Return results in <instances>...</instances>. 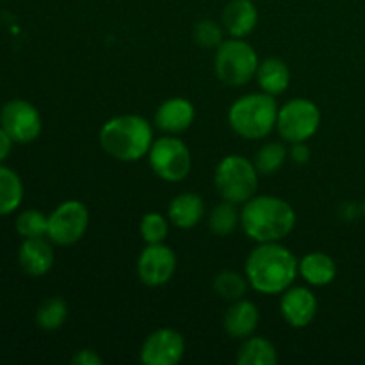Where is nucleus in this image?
<instances>
[{
  "label": "nucleus",
  "instance_id": "23",
  "mask_svg": "<svg viewBox=\"0 0 365 365\" xmlns=\"http://www.w3.org/2000/svg\"><path fill=\"white\" fill-rule=\"evenodd\" d=\"M68 314H70V309H68L66 299H63L61 296H52L38 307L34 321L41 330L56 331L66 323Z\"/></svg>",
  "mask_w": 365,
  "mask_h": 365
},
{
  "label": "nucleus",
  "instance_id": "33",
  "mask_svg": "<svg viewBox=\"0 0 365 365\" xmlns=\"http://www.w3.org/2000/svg\"><path fill=\"white\" fill-rule=\"evenodd\" d=\"M362 212H364V216H365V200H364V205H362Z\"/></svg>",
  "mask_w": 365,
  "mask_h": 365
},
{
  "label": "nucleus",
  "instance_id": "7",
  "mask_svg": "<svg viewBox=\"0 0 365 365\" xmlns=\"http://www.w3.org/2000/svg\"><path fill=\"white\" fill-rule=\"evenodd\" d=\"M321 125V110L309 98H292L278 109L277 130L287 143H307Z\"/></svg>",
  "mask_w": 365,
  "mask_h": 365
},
{
  "label": "nucleus",
  "instance_id": "5",
  "mask_svg": "<svg viewBox=\"0 0 365 365\" xmlns=\"http://www.w3.org/2000/svg\"><path fill=\"white\" fill-rule=\"evenodd\" d=\"M214 185L221 198L242 205L253 198L259 189V171L255 163L242 155L223 157L214 171Z\"/></svg>",
  "mask_w": 365,
  "mask_h": 365
},
{
  "label": "nucleus",
  "instance_id": "10",
  "mask_svg": "<svg viewBox=\"0 0 365 365\" xmlns=\"http://www.w3.org/2000/svg\"><path fill=\"white\" fill-rule=\"evenodd\" d=\"M0 127L16 145H29L41 135L43 118L34 103L24 98H13L0 109Z\"/></svg>",
  "mask_w": 365,
  "mask_h": 365
},
{
  "label": "nucleus",
  "instance_id": "2",
  "mask_svg": "<svg viewBox=\"0 0 365 365\" xmlns=\"http://www.w3.org/2000/svg\"><path fill=\"white\" fill-rule=\"evenodd\" d=\"M296 227V210L284 198L255 195L242 203L241 228L255 242H280Z\"/></svg>",
  "mask_w": 365,
  "mask_h": 365
},
{
  "label": "nucleus",
  "instance_id": "3",
  "mask_svg": "<svg viewBox=\"0 0 365 365\" xmlns=\"http://www.w3.org/2000/svg\"><path fill=\"white\" fill-rule=\"evenodd\" d=\"M103 152L121 163H135L148 155L153 141V125L138 114H121L107 120L98 132Z\"/></svg>",
  "mask_w": 365,
  "mask_h": 365
},
{
  "label": "nucleus",
  "instance_id": "30",
  "mask_svg": "<svg viewBox=\"0 0 365 365\" xmlns=\"http://www.w3.org/2000/svg\"><path fill=\"white\" fill-rule=\"evenodd\" d=\"M71 364L73 365H102L103 359L95 351V349H81L71 356Z\"/></svg>",
  "mask_w": 365,
  "mask_h": 365
},
{
  "label": "nucleus",
  "instance_id": "16",
  "mask_svg": "<svg viewBox=\"0 0 365 365\" xmlns=\"http://www.w3.org/2000/svg\"><path fill=\"white\" fill-rule=\"evenodd\" d=\"M260 323V312L257 305L250 299L242 298L232 302L223 316V328L232 339L245 341L250 335L255 334Z\"/></svg>",
  "mask_w": 365,
  "mask_h": 365
},
{
  "label": "nucleus",
  "instance_id": "18",
  "mask_svg": "<svg viewBox=\"0 0 365 365\" xmlns=\"http://www.w3.org/2000/svg\"><path fill=\"white\" fill-rule=\"evenodd\" d=\"M205 214V202L196 192H180L168 205V217L173 227L180 230H191Z\"/></svg>",
  "mask_w": 365,
  "mask_h": 365
},
{
  "label": "nucleus",
  "instance_id": "24",
  "mask_svg": "<svg viewBox=\"0 0 365 365\" xmlns=\"http://www.w3.org/2000/svg\"><path fill=\"white\" fill-rule=\"evenodd\" d=\"M241 227V210L237 209V203H232L223 200L212 209L209 216V228L217 237H227L234 234Z\"/></svg>",
  "mask_w": 365,
  "mask_h": 365
},
{
  "label": "nucleus",
  "instance_id": "19",
  "mask_svg": "<svg viewBox=\"0 0 365 365\" xmlns=\"http://www.w3.org/2000/svg\"><path fill=\"white\" fill-rule=\"evenodd\" d=\"M299 277L312 287H327L337 277V264L323 252H310L299 259Z\"/></svg>",
  "mask_w": 365,
  "mask_h": 365
},
{
  "label": "nucleus",
  "instance_id": "20",
  "mask_svg": "<svg viewBox=\"0 0 365 365\" xmlns=\"http://www.w3.org/2000/svg\"><path fill=\"white\" fill-rule=\"evenodd\" d=\"M255 78L264 93L277 96L287 91L289 84H291V70L285 61L278 59V57H269L259 64Z\"/></svg>",
  "mask_w": 365,
  "mask_h": 365
},
{
  "label": "nucleus",
  "instance_id": "21",
  "mask_svg": "<svg viewBox=\"0 0 365 365\" xmlns=\"http://www.w3.org/2000/svg\"><path fill=\"white\" fill-rule=\"evenodd\" d=\"M235 362L239 365H277V348L266 337L250 335L241 342L235 355Z\"/></svg>",
  "mask_w": 365,
  "mask_h": 365
},
{
  "label": "nucleus",
  "instance_id": "17",
  "mask_svg": "<svg viewBox=\"0 0 365 365\" xmlns=\"http://www.w3.org/2000/svg\"><path fill=\"white\" fill-rule=\"evenodd\" d=\"M259 24V11L252 0H232L221 13V25L232 38H246Z\"/></svg>",
  "mask_w": 365,
  "mask_h": 365
},
{
  "label": "nucleus",
  "instance_id": "1",
  "mask_svg": "<svg viewBox=\"0 0 365 365\" xmlns=\"http://www.w3.org/2000/svg\"><path fill=\"white\" fill-rule=\"evenodd\" d=\"M299 260L280 242H260L250 252L245 274L250 287L260 294H282L299 274Z\"/></svg>",
  "mask_w": 365,
  "mask_h": 365
},
{
  "label": "nucleus",
  "instance_id": "32",
  "mask_svg": "<svg viewBox=\"0 0 365 365\" xmlns=\"http://www.w3.org/2000/svg\"><path fill=\"white\" fill-rule=\"evenodd\" d=\"M14 145H16V143H14L13 139H11V135L0 127V164L6 163L7 157H9L11 152H13Z\"/></svg>",
  "mask_w": 365,
  "mask_h": 365
},
{
  "label": "nucleus",
  "instance_id": "12",
  "mask_svg": "<svg viewBox=\"0 0 365 365\" xmlns=\"http://www.w3.org/2000/svg\"><path fill=\"white\" fill-rule=\"evenodd\" d=\"M184 353V335L173 328H159L145 339L139 359L145 365H177Z\"/></svg>",
  "mask_w": 365,
  "mask_h": 365
},
{
  "label": "nucleus",
  "instance_id": "25",
  "mask_svg": "<svg viewBox=\"0 0 365 365\" xmlns=\"http://www.w3.org/2000/svg\"><path fill=\"white\" fill-rule=\"evenodd\" d=\"M250 282L246 274H239L235 271H221L212 280V289L225 302H237L248 292Z\"/></svg>",
  "mask_w": 365,
  "mask_h": 365
},
{
  "label": "nucleus",
  "instance_id": "22",
  "mask_svg": "<svg viewBox=\"0 0 365 365\" xmlns=\"http://www.w3.org/2000/svg\"><path fill=\"white\" fill-rule=\"evenodd\" d=\"M25 187L20 175L0 164V217L11 216L24 203Z\"/></svg>",
  "mask_w": 365,
  "mask_h": 365
},
{
  "label": "nucleus",
  "instance_id": "14",
  "mask_svg": "<svg viewBox=\"0 0 365 365\" xmlns=\"http://www.w3.org/2000/svg\"><path fill=\"white\" fill-rule=\"evenodd\" d=\"M196 109L192 102L184 96H173L168 98L157 107L153 125L166 134L177 135L187 130L195 123Z\"/></svg>",
  "mask_w": 365,
  "mask_h": 365
},
{
  "label": "nucleus",
  "instance_id": "13",
  "mask_svg": "<svg viewBox=\"0 0 365 365\" xmlns=\"http://www.w3.org/2000/svg\"><path fill=\"white\" fill-rule=\"evenodd\" d=\"M280 312L285 323L292 328H307L317 314V298L309 287L291 285L282 292Z\"/></svg>",
  "mask_w": 365,
  "mask_h": 365
},
{
  "label": "nucleus",
  "instance_id": "26",
  "mask_svg": "<svg viewBox=\"0 0 365 365\" xmlns=\"http://www.w3.org/2000/svg\"><path fill=\"white\" fill-rule=\"evenodd\" d=\"M14 230L21 239L46 237L48 216L38 209H24L14 220Z\"/></svg>",
  "mask_w": 365,
  "mask_h": 365
},
{
  "label": "nucleus",
  "instance_id": "8",
  "mask_svg": "<svg viewBox=\"0 0 365 365\" xmlns=\"http://www.w3.org/2000/svg\"><path fill=\"white\" fill-rule=\"evenodd\" d=\"M148 163L153 173L166 182H180L191 171L192 157L182 139L168 134L153 141L148 152Z\"/></svg>",
  "mask_w": 365,
  "mask_h": 365
},
{
  "label": "nucleus",
  "instance_id": "31",
  "mask_svg": "<svg viewBox=\"0 0 365 365\" xmlns=\"http://www.w3.org/2000/svg\"><path fill=\"white\" fill-rule=\"evenodd\" d=\"M289 159L294 164H307L310 160V148L307 143H292L291 150H289Z\"/></svg>",
  "mask_w": 365,
  "mask_h": 365
},
{
  "label": "nucleus",
  "instance_id": "29",
  "mask_svg": "<svg viewBox=\"0 0 365 365\" xmlns=\"http://www.w3.org/2000/svg\"><path fill=\"white\" fill-rule=\"evenodd\" d=\"M225 29L223 25L216 24L212 20H202L195 25V31H192V38H195L196 45H200L202 48L207 50H216L223 39Z\"/></svg>",
  "mask_w": 365,
  "mask_h": 365
},
{
  "label": "nucleus",
  "instance_id": "11",
  "mask_svg": "<svg viewBox=\"0 0 365 365\" xmlns=\"http://www.w3.org/2000/svg\"><path fill=\"white\" fill-rule=\"evenodd\" d=\"M135 271L141 284L148 287H163L177 271V255L164 242L146 245L145 250L139 253Z\"/></svg>",
  "mask_w": 365,
  "mask_h": 365
},
{
  "label": "nucleus",
  "instance_id": "6",
  "mask_svg": "<svg viewBox=\"0 0 365 365\" xmlns=\"http://www.w3.org/2000/svg\"><path fill=\"white\" fill-rule=\"evenodd\" d=\"M255 48L242 38L225 39L214 53V71L223 84L239 88L253 81L259 70Z\"/></svg>",
  "mask_w": 365,
  "mask_h": 365
},
{
  "label": "nucleus",
  "instance_id": "15",
  "mask_svg": "<svg viewBox=\"0 0 365 365\" xmlns=\"http://www.w3.org/2000/svg\"><path fill=\"white\" fill-rule=\"evenodd\" d=\"M53 242L48 237L24 239L18 248V264L29 277H45L56 262Z\"/></svg>",
  "mask_w": 365,
  "mask_h": 365
},
{
  "label": "nucleus",
  "instance_id": "27",
  "mask_svg": "<svg viewBox=\"0 0 365 365\" xmlns=\"http://www.w3.org/2000/svg\"><path fill=\"white\" fill-rule=\"evenodd\" d=\"M289 157V150L282 143H266L255 155V168L260 175H273L282 170Z\"/></svg>",
  "mask_w": 365,
  "mask_h": 365
},
{
  "label": "nucleus",
  "instance_id": "4",
  "mask_svg": "<svg viewBox=\"0 0 365 365\" xmlns=\"http://www.w3.org/2000/svg\"><path fill=\"white\" fill-rule=\"evenodd\" d=\"M278 103L267 93H248L235 100L228 109V125L241 138L264 139L277 128Z\"/></svg>",
  "mask_w": 365,
  "mask_h": 365
},
{
  "label": "nucleus",
  "instance_id": "9",
  "mask_svg": "<svg viewBox=\"0 0 365 365\" xmlns=\"http://www.w3.org/2000/svg\"><path fill=\"white\" fill-rule=\"evenodd\" d=\"M89 227V210L78 200H66L48 214L46 237L57 246L77 245Z\"/></svg>",
  "mask_w": 365,
  "mask_h": 365
},
{
  "label": "nucleus",
  "instance_id": "28",
  "mask_svg": "<svg viewBox=\"0 0 365 365\" xmlns=\"http://www.w3.org/2000/svg\"><path fill=\"white\" fill-rule=\"evenodd\" d=\"M139 232L146 245H159L168 239L170 234V217L159 212H146L139 223Z\"/></svg>",
  "mask_w": 365,
  "mask_h": 365
}]
</instances>
